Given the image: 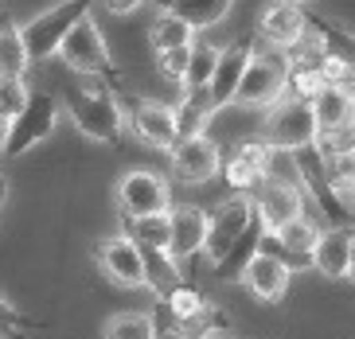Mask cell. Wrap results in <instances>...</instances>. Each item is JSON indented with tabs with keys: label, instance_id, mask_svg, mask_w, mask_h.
Masks as SVG:
<instances>
[{
	"label": "cell",
	"instance_id": "1",
	"mask_svg": "<svg viewBox=\"0 0 355 339\" xmlns=\"http://www.w3.org/2000/svg\"><path fill=\"white\" fill-rule=\"evenodd\" d=\"M289 86V59L282 47H254L250 62L242 71V82L234 90V105H266L270 110Z\"/></svg>",
	"mask_w": 355,
	"mask_h": 339
},
{
	"label": "cell",
	"instance_id": "2",
	"mask_svg": "<svg viewBox=\"0 0 355 339\" xmlns=\"http://www.w3.org/2000/svg\"><path fill=\"white\" fill-rule=\"evenodd\" d=\"M63 110H67V117L78 125V133H86L90 141H110V144L121 141L125 117H121V105H117L114 94L71 86V90H63Z\"/></svg>",
	"mask_w": 355,
	"mask_h": 339
},
{
	"label": "cell",
	"instance_id": "3",
	"mask_svg": "<svg viewBox=\"0 0 355 339\" xmlns=\"http://www.w3.org/2000/svg\"><path fill=\"white\" fill-rule=\"evenodd\" d=\"M55 121H59V102H55L47 90H28V102L16 113L0 137V153L8 156H24L28 148H35L40 141L55 133Z\"/></svg>",
	"mask_w": 355,
	"mask_h": 339
},
{
	"label": "cell",
	"instance_id": "4",
	"mask_svg": "<svg viewBox=\"0 0 355 339\" xmlns=\"http://www.w3.org/2000/svg\"><path fill=\"white\" fill-rule=\"evenodd\" d=\"M90 8H94V0H59V4H51L47 12H40L35 20L24 24L20 35H24V47H28L32 62L51 59V55L59 51L63 35L83 20V16H90Z\"/></svg>",
	"mask_w": 355,
	"mask_h": 339
},
{
	"label": "cell",
	"instance_id": "5",
	"mask_svg": "<svg viewBox=\"0 0 355 339\" xmlns=\"http://www.w3.org/2000/svg\"><path fill=\"white\" fill-rule=\"evenodd\" d=\"M261 141L270 148H304V144L316 141V117H313V105L304 98H277L270 105V117L261 125Z\"/></svg>",
	"mask_w": 355,
	"mask_h": 339
},
{
	"label": "cell",
	"instance_id": "6",
	"mask_svg": "<svg viewBox=\"0 0 355 339\" xmlns=\"http://www.w3.org/2000/svg\"><path fill=\"white\" fill-rule=\"evenodd\" d=\"M55 55H63V62L71 67V71L98 74V78H110L114 86H121V78H117V71H114V62H110V51H105L102 31L94 28V20H90V16H83V20L67 31Z\"/></svg>",
	"mask_w": 355,
	"mask_h": 339
},
{
	"label": "cell",
	"instance_id": "7",
	"mask_svg": "<svg viewBox=\"0 0 355 339\" xmlns=\"http://www.w3.org/2000/svg\"><path fill=\"white\" fill-rule=\"evenodd\" d=\"M117 105H121V117L133 125V133L141 137L153 148H172L176 144V113L160 102H148V98H133V94H117Z\"/></svg>",
	"mask_w": 355,
	"mask_h": 339
},
{
	"label": "cell",
	"instance_id": "8",
	"mask_svg": "<svg viewBox=\"0 0 355 339\" xmlns=\"http://www.w3.org/2000/svg\"><path fill=\"white\" fill-rule=\"evenodd\" d=\"M250 218H254V199L246 195V191H234L230 199H223V203L211 211L207 234H203V254L211 257V266H215V261L230 250V242L250 226Z\"/></svg>",
	"mask_w": 355,
	"mask_h": 339
},
{
	"label": "cell",
	"instance_id": "9",
	"mask_svg": "<svg viewBox=\"0 0 355 339\" xmlns=\"http://www.w3.org/2000/svg\"><path fill=\"white\" fill-rule=\"evenodd\" d=\"M172 207V191L160 172H125L117 184V215H160Z\"/></svg>",
	"mask_w": 355,
	"mask_h": 339
},
{
	"label": "cell",
	"instance_id": "10",
	"mask_svg": "<svg viewBox=\"0 0 355 339\" xmlns=\"http://www.w3.org/2000/svg\"><path fill=\"white\" fill-rule=\"evenodd\" d=\"M168 153H172V172H176L184 184H207V180H215L219 168H223L219 144L203 133L176 137V144H172Z\"/></svg>",
	"mask_w": 355,
	"mask_h": 339
},
{
	"label": "cell",
	"instance_id": "11",
	"mask_svg": "<svg viewBox=\"0 0 355 339\" xmlns=\"http://www.w3.org/2000/svg\"><path fill=\"white\" fill-rule=\"evenodd\" d=\"M250 199H254V211H258L266 230H277V226H285L289 218L304 215V187L282 184V180H270V175L250 191Z\"/></svg>",
	"mask_w": 355,
	"mask_h": 339
},
{
	"label": "cell",
	"instance_id": "12",
	"mask_svg": "<svg viewBox=\"0 0 355 339\" xmlns=\"http://www.w3.org/2000/svg\"><path fill=\"white\" fill-rule=\"evenodd\" d=\"M94 261L105 277L121 288H145V266H141V250H137L133 238L117 234L105 238L94 246Z\"/></svg>",
	"mask_w": 355,
	"mask_h": 339
},
{
	"label": "cell",
	"instance_id": "13",
	"mask_svg": "<svg viewBox=\"0 0 355 339\" xmlns=\"http://www.w3.org/2000/svg\"><path fill=\"white\" fill-rule=\"evenodd\" d=\"M250 51H254V40H250V35L234 40L230 47H219V62H215L211 82H207V94H211V102H215V110H223V105H234V90H239L242 71H246V62H250Z\"/></svg>",
	"mask_w": 355,
	"mask_h": 339
},
{
	"label": "cell",
	"instance_id": "14",
	"mask_svg": "<svg viewBox=\"0 0 355 339\" xmlns=\"http://www.w3.org/2000/svg\"><path fill=\"white\" fill-rule=\"evenodd\" d=\"M289 273L293 269L285 266L282 257L266 254V250H258V254L246 261V269H242V285L250 288L258 300H266V304H273V300L285 297V288H289Z\"/></svg>",
	"mask_w": 355,
	"mask_h": 339
},
{
	"label": "cell",
	"instance_id": "15",
	"mask_svg": "<svg viewBox=\"0 0 355 339\" xmlns=\"http://www.w3.org/2000/svg\"><path fill=\"white\" fill-rule=\"evenodd\" d=\"M304 31H309V12L301 4H293V0H277L270 8L261 12V24H258V35L270 47H293V43L301 40Z\"/></svg>",
	"mask_w": 355,
	"mask_h": 339
},
{
	"label": "cell",
	"instance_id": "16",
	"mask_svg": "<svg viewBox=\"0 0 355 339\" xmlns=\"http://www.w3.org/2000/svg\"><path fill=\"white\" fill-rule=\"evenodd\" d=\"M168 223H172V238H168V254L176 261H188L203 250V234H207V215L196 203L168 207Z\"/></svg>",
	"mask_w": 355,
	"mask_h": 339
},
{
	"label": "cell",
	"instance_id": "17",
	"mask_svg": "<svg viewBox=\"0 0 355 339\" xmlns=\"http://www.w3.org/2000/svg\"><path fill=\"white\" fill-rule=\"evenodd\" d=\"M266 164H270V144L266 141H246V144H239V148L230 153V160L223 164V172H227V184L234 187V191H246V195H250L254 187L266 180Z\"/></svg>",
	"mask_w": 355,
	"mask_h": 339
},
{
	"label": "cell",
	"instance_id": "18",
	"mask_svg": "<svg viewBox=\"0 0 355 339\" xmlns=\"http://www.w3.org/2000/svg\"><path fill=\"white\" fill-rule=\"evenodd\" d=\"M309 105H313V117H316V137L336 133V129H344V125L355 121V98H347V94L332 82H324L320 90L309 98Z\"/></svg>",
	"mask_w": 355,
	"mask_h": 339
},
{
	"label": "cell",
	"instance_id": "19",
	"mask_svg": "<svg viewBox=\"0 0 355 339\" xmlns=\"http://www.w3.org/2000/svg\"><path fill=\"white\" fill-rule=\"evenodd\" d=\"M347 250H352V226H328L313 246V269L324 277H347Z\"/></svg>",
	"mask_w": 355,
	"mask_h": 339
},
{
	"label": "cell",
	"instance_id": "20",
	"mask_svg": "<svg viewBox=\"0 0 355 339\" xmlns=\"http://www.w3.org/2000/svg\"><path fill=\"white\" fill-rule=\"evenodd\" d=\"M137 250H141V266H145V288H153L160 300L184 285L180 261L168 250H160V246H137Z\"/></svg>",
	"mask_w": 355,
	"mask_h": 339
},
{
	"label": "cell",
	"instance_id": "21",
	"mask_svg": "<svg viewBox=\"0 0 355 339\" xmlns=\"http://www.w3.org/2000/svg\"><path fill=\"white\" fill-rule=\"evenodd\" d=\"M261 234H266V226H261V218H258V211H254V218H250V226L242 230L234 242H230V250L215 261V277H223V281H234V277H242V269H246V261H250L254 254H258V246H261Z\"/></svg>",
	"mask_w": 355,
	"mask_h": 339
},
{
	"label": "cell",
	"instance_id": "22",
	"mask_svg": "<svg viewBox=\"0 0 355 339\" xmlns=\"http://www.w3.org/2000/svg\"><path fill=\"white\" fill-rule=\"evenodd\" d=\"M172 113H176V133L180 137H196V133L207 129V121L219 110H215V102H211L207 86H184V98H180V105Z\"/></svg>",
	"mask_w": 355,
	"mask_h": 339
},
{
	"label": "cell",
	"instance_id": "23",
	"mask_svg": "<svg viewBox=\"0 0 355 339\" xmlns=\"http://www.w3.org/2000/svg\"><path fill=\"white\" fill-rule=\"evenodd\" d=\"M153 4H157L160 12H172L180 20H188L196 31H203V28H215V24L230 12L234 0H153Z\"/></svg>",
	"mask_w": 355,
	"mask_h": 339
},
{
	"label": "cell",
	"instance_id": "24",
	"mask_svg": "<svg viewBox=\"0 0 355 339\" xmlns=\"http://www.w3.org/2000/svg\"><path fill=\"white\" fill-rule=\"evenodd\" d=\"M117 223H121V234L133 238L137 246H160V250H168V238H172L168 211H160V215H117Z\"/></svg>",
	"mask_w": 355,
	"mask_h": 339
},
{
	"label": "cell",
	"instance_id": "25",
	"mask_svg": "<svg viewBox=\"0 0 355 339\" xmlns=\"http://www.w3.org/2000/svg\"><path fill=\"white\" fill-rule=\"evenodd\" d=\"M309 31L324 43V51L332 55L336 62H344V67L355 71V35L352 31L340 28L336 20H328V16H309Z\"/></svg>",
	"mask_w": 355,
	"mask_h": 339
},
{
	"label": "cell",
	"instance_id": "26",
	"mask_svg": "<svg viewBox=\"0 0 355 339\" xmlns=\"http://www.w3.org/2000/svg\"><path fill=\"white\" fill-rule=\"evenodd\" d=\"M168 328L176 331L180 339H211V336H219V331H227V316L211 300H203L196 312H188V316H180V320H168Z\"/></svg>",
	"mask_w": 355,
	"mask_h": 339
},
{
	"label": "cell",
	"instance_id": "27",
	"mask_svg": "<svg viewBox=\"0 0 355 339\" xmlns=\"http://www.w3.org/2000/svg\"><path fill=\"white\" fill-rule=\"evenodd\" d=\"M28 67H32V55L24 47L20 28L0 16V78H24Z\"/></svg>",
	"mask_w": 355,
	"mask_h": 339
},
{
	"label": "cell",
	"instance_id": "28",
	"mask_svg": "<svg viewBox=\"0 0 355 339\" xmlns=\"http://www.w3.org/2000/svg\"><path fill=\"white\" fill-rule=\"evenodd\" d=\"M196 40V28L188 20H180L172 12H160L153 31H148V43H153V51H168V47H184V43Z\"/></svg>",
	"mask_w": 355,
	"mask_h": 339
},
{
	"label": "cell",
	"instance_id": "29",
	"mask_svg": "<svg viewBox=\"0 0 355 339\" xmlns=\"http://www.w3.org/2000/svg\"><path fill=\"white\" fill-rule=\"evenodd\" d=\"M160 328L148 312H117L105 324V339H157Z\"/></svg>",
	"mask_w": 355,
	"mask_h": 339
},
{
	"label": "cell",
	"instance_id": "30",
	"mask_svg": "<svg viewBox=\"0 0 355 339\" xmlns=\"http://www.w3.org/2000/svg\"><path fill=\"white\" fill-rule=\"evenodd\" d=\"M219 62V47L203 40H191V55H188V71H184V86H207L211 71Z\"/></svg>",
	"mask_w": 355,
	"mask_h": 339
},
{
	"label": "cell",
	"instance_id": "31",
	"mask_svg": "<svg viewBox=\"0 0 355 339\" xmlns=\"http://www.w3.org/2000/svg\"><path fill=\"white\" fill-rule=\"evenodd\" d=\"M188 55H191V43H184V47H168V51H157V71H160V78H168V82H184Z\"/></svg>",
	"mask_w": 355,
	"mask_h": 339
},
{
	"label": "cell",
	"instance_id": "32",
	"mask_svg": "<svg viewBox=\"0 0 355 339\" xmlns=\"http://www.w3.org/2000/svg\"><path fill=\"white\" fill-rule=\"evenodd\" d=\"M24 102H28V86H24V78H0V110H4L8 121L24 110Z\"/></svg>",
	"mask_w": 355,
	"mask_h": 339
},
{
	"label": "cell",
	"instance_id": "33",
	"mask_svg": "<svg viewBox=\"0 0 355 339\" xmlns=\"http://www.w3.org/2000/svg\"><path fill=\"white\" fill-rule=\"evenodd\" d=\"M20 328H35V320H28L20 308H12L8 300L0 297V336H16ZM16 339H24V336H16Z\"/></svg>",
	"mask_w": 355,
	"mask_h": 339
},
{
	"label": "cell",
	"instance_id": "34",
	"mask_svg": "<svg viewBox=\"0 0 355 339\" xmlns=\"http://www.w3.org/2000/svg\"><path fill=\"white\" fill-rule=\"evenodd\" d=\"M110 12H117V16H125V12H133V8H141L145 0H102Z\"/></svg>",
	"mask_w": 355,
	"mask_h": 339
},
{
	"label": "cell",
	"instance_id": "35",
	"mask_svg": "<svg viewBox=\"0 0 355 339\" xmlns=\"http://www.w3.org/2000/svg\"><path fill=\"white\" fill-rule=\"evenodd\" d=\"M347 277L355 281V230H352V250H347Z\"/></svg>",
	"mask_w": 355,
	"mask_h": 339
},
{
	"label": "cell",
	"instance_id": "36",
	"mask_svg": "<svg viewBox=\"0 0 355 339\" xmlns=\"http://www.w3.org/2000/svg\"><path fill=\"white\" fill-rule=\"evenodd\" d=\"M340 199L347 203V211H352V218H355V187H347V191H340Z\"/></svg>",
	"mask_w": 355,
	"mask_h": 339
},
{
	"label": "cell",
	"instance_id": "37",
	"mask_svg": "<svg viewBox=\"0 0 355 339\" xmlns=\"http://www.w3.org/2000/svg\"><path fill=\"white\" fill-rule=\"evenodd\" d=\"M4 195H8V184H4V175H0V203H4Z\"/></svg>",
	"mask_w": 355,
	"mask_h": 339
},
{
	"label": "cell",
	"instance_id": "38",
	"mask_svg": "<svg viewBox=\"0 0 355 339\" xmlns=\"http://www.w3.org/2000/svg\"><path fill=\"white\" fill-rule=\"evenodd\" d=\"M4 129H8V117H4V110H0V137H4Z\"/></svg>",
	"mask_w": 355,
	"mask_h": 339
},
{
	"label": "cell",
	"instance_id": "39",
	"mask_svg": "<svg viewBox=\"0 0 355 339\" xmlns=\"http://www.w3.org/2000/svg\"><path fill=\"white\" fill-rule=\"evenodd\" d=\"M293 4H309V0H293Z\"/></svg>",
	"mask_w": 355,
	"mask_h": 339
}]
</instances>
